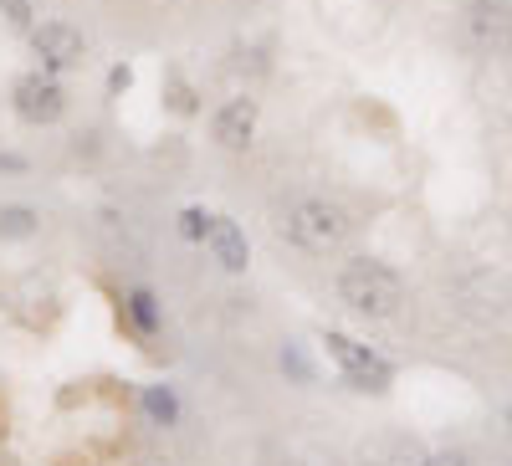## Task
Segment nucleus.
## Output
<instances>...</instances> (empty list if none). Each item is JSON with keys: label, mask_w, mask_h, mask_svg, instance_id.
Listing matches in <instances>:
<instances>
[{"label": "nucleus", "mask_w": 512, "mask_h": 466, "mask_svg": "<svg viewBox=\"0 0 512 466\" xmlns=\"http://www.w3.org/2000/svg\"><path fill=\"white\" fill-rule=\"evenodd\" d=\"M354 210L333 195H292L277 216V236L303 251V257H333V251H344L349 236H354Z\"/></svg>", "instance_id": "obj_1"}, {"label": "nucleus", "mask_w": 512, "mask_h": 466, "mask_svg": "<svg viewBox=\"0 0 512 466\" xmlns=\"http://www.w3.org/2000/svg\"><path fill=\"white\" fill-rule=\"evenodd\" d=\"M333 292L349 313H359L369 323H390L405 308V277L384 257H349L333 277Z\"/></svg>", "instance_id": "obj_2"}, {"label": "nucleus", "mask_w": 512, "mask_h": 466, "mask_svg": "<svg viewBox=\"0 0 512 466\" xmlns=\"http://www.w3.org/2000/svg\"><path fill=\"white\" fill-rule=\"evenodd\" d=\"M323 349L338 364V374H344L349 390H359V395H390V385H395V359L390 354H379L374 344H359L354 333H338V328L323 333Z\"/></svg>", "instance_id": "obj_3"}, {"label": "nucleus", "mask_w": 512, "mask_h": 466, "mask_svg": "<svg viewBox=\"0 0 512 466\" xmlns=\"http://www.w3.org/2000/svg\"><path fill=\"white\" fill-rule=\"evenodd\" d=\"M11 113L26 123V129H52V123H62V113H67V88L52 72L31 67V72H21L11 82Z\"/></svg>", "instance_id": "obj_4"}, {"label": "nucleus", "mask_w": 512, "mask_h": 466, "mask_svg": "<svg viewBox=\"0 0 512 466\" xmlns=\"http://www.w3.org/2000/svg\"><path fill=\"white\" fill-rule=\"evenodd\" d=\"M256 123H262V103L251 93H236L210 108V144L221 154H246L256 144Z\"/></svg>", "instance_id": "obj_5"}, {"label": "nucleus", "mask_w": 512, "mask_h": 466, "mask_svg": "<svg viewBox=\"0 0 512 466\" xmlns=\"http://www.w3.org/2000/svg\"><path fill=\"white\" fill-rule=\"evenodd\" d=\"M26 41H31V52H36V67L52 72V77L82 67V57H88V41H82V31L72 21H41V26L26 31Z\"/></svg>", "instance_id": "obj_6"}, {"label": "nucleus", "mask_w": 512, "mask_h": 466, "mask_svg": "<svg viewBox=\"0 0 512 466\" xmlns=\"http://www.w3.org/2000/svg\"><path fill=\"white\" fill-rule=\"evenodd\" d=\"M472 47L482 52H512V0H466V16H461Z\"/></svg>", "instance_id": "obj_7"}, {"label": "nucleus", "mask_w": 512, "mask_h": 466, "mask_svg": "<svg viewBox=\"0 0 512 466\" xmlns=\"http://www.w3.org/2000/svg\"><path fill=\"white\" fill-rule=\"evenodd\" d=\"M200 246H205V257L216 262L221 272H231V277H241L251 267V241H246V231L231 216H210V231H205Z\"/></svg>", "instance_id": "obj_8"}, {"label": "nucleus", "mask_w": 512, "mask_h": 466, "mask_svg": "<svg viewBox=\"0 0 512 466\" xmlns=\"http://www.w3.org/2000/svg\"><path fill=\"white\" fill-rule=\"evenodd\" d=\"M123 323H128L134 338H154L164 328V303L154 298L149 287H128L123 292Z\"/></svg>", "instance_id": "obj_9"}, {"label": "nucleus", "mask_w": 512, "mask_h": 466, "mask_svg": "<svg viewBox=\"0 0 512 466\" xmlns=\"http://www.w3.org/2000/svg\"><path fill=\"white\" fill-rule=\"evenodd\" d=\"M139 410H144L149 426H164V431H169V426H180V415H185L175 385H144V390H139Z\"/></svg>", "instance_id": "obj_10"}, {"label": "nucleus", "mask_w": 512, "mask_h": 466, "mask_svg": "<svg viewBox=\"0 0 512 466\" xmlns=\"http://www.w3.org/2000/svg\"><path fill=\"white\" fill-rule=\"evenodd\" d=\"M159 93H164V108H169V113H180V118H195V113H200V93H195V82H190L180 67L164 72Z\"/></svg>", "instance_id": "obj_11"}, {"label": "nucleus", "mask_w": 512, "mask_h": 466, "mask_svg": "<svg viewBox=\"0 0 512 466\" xmlns=\"http://www.w3.org/2000/svg\"><path fill=\"white\" fill-rule=\"evenodd\" d=\"M36 231H41V210L36 205H21V200L0 205V241H31Z\"/></svg>", "instance_id": "obj_12"}, {"label": "nucleus", "mask_w": 512, "mask_h": 466, "mask_svg": "<svg viewBox=\"0 0 512 466\" xmlns=\"http://www.w3.org/2000/svg\"><path fill=\"white\" fill-rule=\"evenodd\" d=\"M277 364H282V374L292 379V385H313V359H308V349L303 344H297V338H287V344H282V354H277Z\"/></svg>", "instance_id": "obj_13"}, {"label": "nucleus", "mask_w": 512, "mask_h": 466, "mask_svg": "<svg viewBox=\"0 0 512 466\" xmlns=\"http://www.w3.org/2000/svg\"><path fill=\"white\" fill-rule=\"evenodd\" d=\"M205 231H210V210H205V205H185V210H180V236L200 246Z\"/></svg>", "instance_id": "obj_14"}, {"label": "nucleus", "mask_w": 512, "mask_h": 466, "mask_svg": "<svg viewBox=\"0 0 512 466\" xmlns=\"http://www.w3.org/2000/svg\"><path fill=\"white\" fill-rule=\"evenodd\" d=\"M0 21H6L11 31H31L36 26V6L31 0H0Z\"/></svg>", "instance_id": "obj_15"}, {"label": "nucleus", "mask_w": 512, "mask_h": 466, "mask_svg": "<svg viewBox=\"0 0 512 466\" xmlns=\"http://www.w3.org/2000/svg\"><path fill=\"white\" fill-rule=\"evenodd\" d=\"M420 466H472V456H466L461 446H441V451H425Z\"/></svg>", "instance_id": "obj_16"}, {"label": "nucleus", "mask_w": 512, "mask_h": 466, "mask_svg": "<svg viewBox=\"0 0 512 466\" xmlns=\"http://www.w3.org/2000/svg\"><path fill=\"white\" fill-rule=\"evenodd\" d=\"M128 82H134V67H113L108 72V93H128Z\"/></svg>", "instance_id": "obj_17"}, {"label": "nucleus", "mask_w": 512, "mask_h": 466, "mask_svg": "<svg viewBox=\"0 0 512 466\" xmlns=\"http://www.w3.org/2000/svg\"><path fill=\"white\" fill-rule=\"evenodd\" d=\"M0 169H11V175H21L26 159H21V154H0Z\"/></svg>", "instance_id": "obj_18"}, {"label": "nucleus", "mask_w": 512, "mask_h": 466, "mask_svg": "<svg viewBox=\"0 0 512 466\" xmlns=\"http://www.w3.org/2000/svg\"><path fill=\"white\" fill-rule=\"evenodd\" d=\"M507 426H512V410H507Z\"/></svg>", "instance_id": "obj_19"}]
</instances>
